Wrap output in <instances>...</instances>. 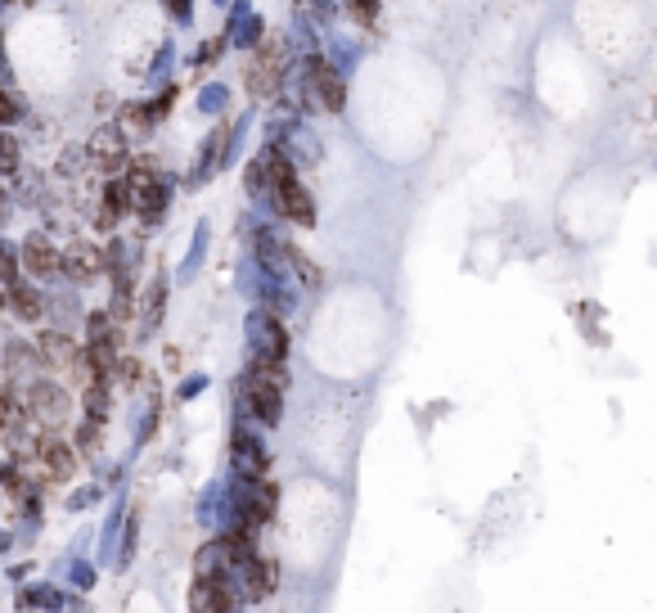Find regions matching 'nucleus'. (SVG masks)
Wrapping results in <instances>:
<instances>
[{"mask_svg":"<svg viewBox=\"0 0 657 613\" xmlns=\"http://www.w3.org/2000/svg\"><path fill=\"white\" fill-rule=\"evenodd\" d=\"M28 411H32L45 429H59V424L68 420V411H72V401H68V392H63L59 383L41 379V383H32V392H28Z\"/></svg>","mask_w":657,"mask_h":613,"instance_id":"1","label":"nucleus"},{"mask_svg":"<svg viewBox=\"0 0 657 613\" xmlns=\"http://www.w3.org/2000/svg\"><path fill=\"white\" fill-rule=\"evenodd\" d=\"M32 456L41 460V469L50 473V479H68V473H77V451H72L59 433H41Z\"/></svg>","mask_w":657,"mask_h":613,"instance_id":"2","label":"nucleus"},{"mask_svg":"<svg viewBox=\"0 0 657 613\" xmlns=\"http://www.w3.org/2000/svg\"><path fill=\"white\" fill-rule=\"evenodd\" d=\"M104 266H108V262H104V253H100L95 244H86V239L68 244V253H59V270H68L72 280H95Z\"/></svg>","mask_w":657,"mask_h":613,"instance_id":"3","label":"nucleus"},{"mask_svg":"<svg viewBox=\"0 0 657 613\" xmlns=\"http://www.w3.org/2000/svg\"><path fill=\"white\" fill-rule=\"evenodd\" d=\"M91 163L100 172H117L126 163V131L122 126H104L95 131V141H91Z\"/></svg>","mask_w":657,"mask_h":613,"instance_id":"4","label":"nucleus"},{"mask_svg":"<svg viewBox=\"0 0 657 613\" xmlns=\"http://www.w3.org/2000/svg\"><path fill=\"white\" fill-rule=\"evenodd\" d=\"M72 357H77V348H72V338H68V334L45 329V334L36 338V361H41L45 370H68Z\"/></svg>","mask_w":657,"mask_h":613,"instance_id":"5","label":"nucleus"},{"mask_svg":"<svg viewBox=\"0 0 657 613\" xmlns=\"http://www.w3.org/2000/svg\"><path fill=\"white\" fill-rule=\"evenodd\" d=\"M307 82H311V91L320 95V104H324L329 113H338V109H342V100H347L342 77L333 73V68H329L324 59H311V77H307Z\"/></svg>","mask_w":657,"mask_h":613,"instance_id":"6","label":"nucleus"},{"mask_svg":"<svg viewBox=\"0 0 657 613\" xmlns=\"http://www.w3.org/2000/svg\"><path fill=\"white\" fill-rule=\"evenodd\" d=\"M230 456H235V464L248 473V479H261V473H266V464H270L266 447H261L252 433H235V438H230Z\"/></svg>","mask_w":657,"mask_h":613,"instance_id":"7","label":"nucleus"},{"mask_svg":"<svg viewBox=\"0 0 657 613\" xmlns=\"http://www.w3.org/2000/svg\"><path fill=\"white\" fill-rule=\"evenodd\" d=\"M23 266L32 270V276H54V270H59L54 244H50L45 235H28V244H23Z\"/></svg>","mask_w":657,"mask_h":613,"instance_id":"8","label":"nucleus"},{"mask_svg":"<svg viewBox=\"0 0 657 613\" xmlns=\"http://www.w3.org/2000/svg\"><path fill=\"white\" fill-rule=\"evenodd\" d=\"M279 383H266V379H248V397H252V411L266 420V424H275L279 420Z\"/></svg>","mask_w":657,"mask_h":613,"instance_id":"9","label":"nucleus"},{"mask_svg":"<svg viewBox=\"0 0 657 613\" xmlns=\"http://www.w3.org/2000/svg\"><path fill=\"white\" fill-rule=\"evenodd\" d=\"M194 604L198 609H230L235 604V595L226 591V577H198V586H194Z\"/></svg>","mask_w":657,"mask_h":613,"instance_id":"10","label":"nucleus"},{"mask_svg":"<svg viewBox=\"0 0 657 613\" xmlns=\"http://www.w3.org/2000/svg\"><path fill=\"white\" fill-rule=\"evenodd\" d=\"M10 307H14L23 320H36V316H41V294L28 289V285H10Z\"/></svg>","mask_w":657,"mask_h":613,"instance_id":"11","label":"nucleus"},{"mask_svg":"<svg viewBox=\"0 0 657 613\" xmlns=\"http://www.w3.org/2000/svg\"><path fill=\"white\" fill-rule=\"evenodd\" d=\"M77 447H82V451H95V447H100V420H95V415H86V424L77 429Z\"/></svg>","mask_w":657,"mask_h":613,"instance_id":"12","label":"nucleus"},{"mask_svg":"<svg viewBox=\"0 0 657 613\" xmlns=\"http://www.w3.org/2000/svg\"><path fill=\"white\" fill-rule=\"evenodd\" d=\"M163 302H167V289H163V280L149 289V311H144V325H158V316H163Z\"/></svg>","mask_w":657,"mask_h":613,"instance_id":"13","label":"nucleus"},{"mask_svg":"<svg viewBox=\"0 0 657 613\" xmlns=\"http://www.w3.org/2000/svg\"><path fill=\"white\" fill-rule=\"evenodd\" d=\"M14 167H19V145L10 135H0V172H14Z\"/></svg>","mask_w":657,"mask_h":613,"instance_id":"14","label":"nucleus"},{"mask_svg":"<svg viewBox=\"0 0 657 613\" xmlns=\"http://www.w3.org/2000/svg\"><path fill=\"white\" fill-rule=\"evenodd\" d=\"M126 126L131 131H149L154 126V109H126Z\"/></svg>","mask_w":657,"mask_h":613,"instance_id":"15","label":"nucleus"},{"mask_svg":"<svg viewBox=\"0 0 657 613\" xmlns=\"http://www.w3.org/2000/svg\"><path fill=\"white\" fill-rule=\"evenodd\" d=\"M347 5L360 23H374V14H379V0H347Z\"/></svg>","mask_w":657,"mask_h":613,"instance_id":"16","label":"nucleus"},{"mask_svg":"<svg viewBox=\"0 0 657 613\" xmlns=\"http://www.w3.org/2000/svg\"><path fill=\"white\" fill-rule=\"evenodd\" d=\"M28 361H36V352H28L23 343L10 348V370H28Z\"/></svg>","mask_w":657,"mask_h":613,"instance_id":"17","label":"nucleus"},{"mask_svg":"<svg viewBox=\"0 0 657 613\" xmlns=\"http://www.w3.org/2000/svg\"><path fill=\"white\" fill-rule=\"evenodd\" d=\"M14 117H19V104H14V100H10L5 91H0V126H10Z\"/></svg>","mask_w":657,"mask_h":613,"instance_id":"18","label":"nucleus"},{"mask_svg":"<svg viewBox=\"0 0 657 613\" xmlns=\"http://www.w3.org/2000/svg\"><path fill=\"white\" fill-rule=\"evenodd\" d=\"M0 276H5L10 285H14V257H10V248L0 244Z\"/></svg>","mask_w":657,"mask_h":613,"instance_id":"19","label":"nucleus"},{"mask_svg":"<svg viewBox=\"0 0 657 613\" xmlns=\"http://www.w3.org/2000/svg\"><path fill=\"white\" fill-rule=\"evenodd\" d=\"M5 307H10V289H5V285H0V311H5Z\"/></svg>","mask_w":657,"mask_h":613,"instance_id":"20","label":"nucleus"},{"mask_svg":"<svg viewBox=\"0 0 657 613\" xmlns=\"http://www.w3.org/2000/svg\"><path fill=\"white\" fill-rule=\"evenodd\" d=\"M167 5H172V10H185V0H167Z\"/></svg>","mask_w":657,"mask_h":613,"instance_id":"21","label":"nucleus"}]
</instances>
